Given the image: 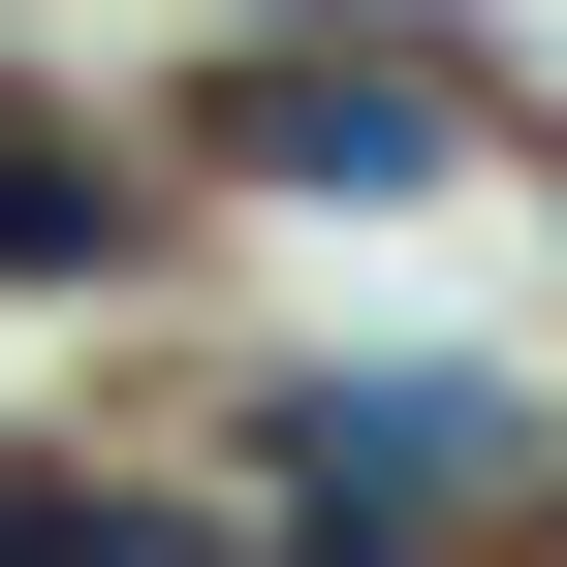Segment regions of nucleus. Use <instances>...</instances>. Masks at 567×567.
<instances>
[{
  "label": "nucleus",
  "instance_id": "obj_1",
  "mask_svg": "<svg viewBox=\"0 0 567 567\" xmlns=\"http://www.w3.org/2000/svg\"><path fill=\"white\" fill-rule=\"evenodd\" d=\"M0 252H95V158H63L32 95H0Z\"/></svg>",
  "mask_w": 567,
  "mask_h": 567
},
{
  "label": "nucleus",
  "instance_id": "obj_2",
  "mask_svg": "<svg viewBox=\"0 0 567 567\" xmlns=\"http://www.w3.org/2000/svg\"><path fill=\"white\" fill-rule=\"evenodd\" d=\"M0 567H126V536H95V505H0Z\"/></svg>",
  "mask_w": 567,
  "mask_h": 567
}]
</instances>
